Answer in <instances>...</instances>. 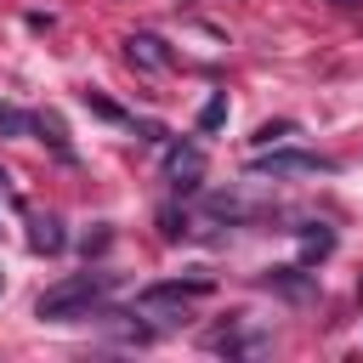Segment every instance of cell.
Wrapping results in <instances>:
<instances>
[{
  "mask_svg": "<svg viewBox=\"0 0 363 363\" xmlns=\"http://www.w3.org/2000/svg\"><path fill=\"white\" fill-rule=\"evenodd\" d=\"M164 176H170L182 193H193V187L204 182V147H193V142L170 147V159H164Z\"/></svg>",
  "mask_w": 363,
  "mask_h": 363,
  "instance_id": "cell-3",
  "label": "cell"
},
{
  "mask_svg": "<svg viewBox=\"0 0 363 363\" xmlns=\"http://www.w3.org/2000/svg\"><path fill=\"white\" fill-rule=\"evenodd\" d=\"M28 130H34V113H23V108L0 102V136H28Z\"/></svg>",
  "mask_w": 363,
  "mask_h": 363,
  "instance_id": "cell-11",
  "label": "cell"
},
{
  "mask_svg": "<svg viewBox=\"0 0 363 363\" xmlns=\"http://www.w3.org/2000/svg\"><path fill=\"white\" fill-rule=\"evenodd\" d=\"M136 136H142V142H164V125H153V119H142V125H136Z\"/></svg>",
  "mask_w": 363,
  "mask_h": 363,
  "instance_id": "cell-17",
  "label": "cell"
},
{
  "mask_svg": "<svg viewBox=\"0 0 363 363\" xmlns=\"http://www.w3.org/2000/svg\"><path fill=\"white\" fill-rule=\"evenodd\" d=\"M34 130L51 142V153H57V159H74V147H68V130H62V113H51V108H45V113H34Z\"/></svg>",
  "mask_w": 363,
  "mask_h": 363,
  "instance_id": "cell-7",
  "label": "cell"
},
{
  "mask_svg": "<svg viewBox=\"0 0 363 363\" xmlns=\"http://www.w3.org/2000/svg\"><path fill=\"white\" fill-rule=\"evenodd\" d=\"M159 227H164V238H182V233H187V216H176V210H159Z\"/></svg>",
  "mask_w": 363,
  "mask_h": 363,
  "instance_id": "cell-15",
  "label": "cell"
},
{
  "mask_svg": "<svg viewBox=\"0 0 363 363\" xmlns=\"http://www.w3.org/2000/svg\"><path fill=\"white\" fill-rule=\"evenodd\" d=\"M329 6H357V0H329Z\"/></svg>",
  "mask_w": 363,
  "mask_h": 363,
  "instance_id": "cell-18",
  "label": "cell"
},
{
  "mask_svg": "<svg viewBox=\"0 0 363 363\" xmlns=\"http://www.w3.org/2000/svg\"><path fill=\"white\" fill-rule=\"evenodd\" d=\"M199 295H210V278H176V284H147L142 289V306H187V301H199Z\"/></svg>",
  "mask_w": 363,
  "mask_h": 363,
  "instance_id": "cell-4",
  "label": "cell"
},
{
  "mask_svg": "<svg viewBox=\"0 0 363 363\" xmlns=\"http://www.w3.org/2000/svg\"><path fill=\"white\" fill-rule=\"evenodd\" d=\"M335 159L323 153H289V147H261L250 159V176H329Z\"/></svg>",
  "mask_w": 363,
  "mask_h": 363,
  "instance_id": "cell-2",
  "label": "cell"
},
{
  "mask_svg": "<svg viewBox=\"0 0 363 363\" xmlns=\"http://www.w3.org/2000/svg\"><path fill=\"white\" fill-rule=\"evenodd\" d=\"M221 125H227V91H216V96L199 108V130H204V136H210V130H221Z\"/></svg>",
  "mask_w": 363,
  "mask_h": 363,
  "instance_id": "cell-9",
  "label": "cell"
},
{
  "mask_svg": "<svg viewBox=\"0 0 363 363\" xmlns=\"http://www.w3.org/2000/svg\"><path fill=\"white\" fill-rule=\"evenodd\" d=\"M62 244H68V238H62V221H57V216H34V221H28V250H34V255H57Z\"/></svg>",
  "mask_w": 363,
  "mask_h": 363,
  "instance_id": "cell-6",
  "label": "cell"
},
{
  "mask_svg": "<svg viewBox=\"0 0 363 363\" xmlns=\"http://www.w3.org/2000/svg\"><path fill=\"white\" fill-rule=\"evenodd\" d=\"M204 204H210V216H233V221H238V216H250V204H244V199H233V193H210Z\"/></svg>",
  "mask_w": 363,
  "mask_h": 363,
  "instance_id": "cell-13",
  "label": "cell"
},
{
  "mask_svg": "<svg viewBox=\"0 0 363 363\" xmlns=\"http://www.w3.org/2000/svg\"><path fill=\"white\" fill-rule=\"evenodd\" d=\"M85 108H91L96 119H108V125H125V108H113L102 91H85Z\"/></svg>",
  "mask_w": 363,
  "mask_h": 363,
  "instance_id": "cell-12",
  "label": "cell"
},
{
  "mask_svg": "<svg viewBox=\"0 0 363 363\" xmlns=\"http://www.w3.org/2000/svg\"><path fill=\"white\" fill-rule=\"evenodd\" d=\"M108 238H113V233H108V227H96V233H85V244H79V250H85V255H102V250H108Z\"/></svg>",
  "mask_w": 363,
  "mask_h": 363,
  "instance_id": "cell-16",
  "label": "cell"
},
{
  "mask_svg": "<svg viewBox=\"0 0 363 363\" xmlns=\"http://www.w3.org/2000/svg\"><path fill=\"white\" fill-rule=\"evenodd\" d=\"M119 289V272H74L62 284H51L40 301H34V318L45 323H68V318H91L108 295Z\"/></svg>",
  "mask_w": 363,
  "mask_h": 363,
  "instance_id": "cell-1",
  "label": "cell"
},
{
  "mask_svg": "<svg viewBox=\"0 0 363 363\" xmlns=\"http://www.w3.org/2000/svg\"><path fill=\"white\" fill-rule=\"evenodd\" d=\"M295 272H301V267H278V272H272V284H278L284 295H306V278H295Z\"/></svg>",
  "mask_w": 363,
  "mask_h": 363,
  "instance_id": "cell-14",
  "label": "cell"
},
{
  "mask_svg": "<svg viewBox=\"0 0 363 363\" xmlns=\"http://www.w3.org/2000/svg\"><path fill=\"white\" fill-rule=\"evenodd\" d=\"M329 250H335V233H329V227H318V221H312V227H301V267L323 261Z\"/></svg>",
  "mask_w": 363,
  "mask_h": 363,
  "instance_id": "cell-8",
  "label": "cell"
},
{
  "mask_svg": "<svg viewBox=\"0 0 363 363\" xmlns=\"http://www.w3.org/2000/svg\"><path fill=\"white\" fill-rule=\"evenodd\" d=\"M125 57H130L136 68H153V74L176 62V57L164 51V40H159V34H130V40H125Z\"/></svg>",
  "mask_w": 363,
  "mask_h": 363,
  "instance_id": "cell-5",
  "label": "cell"
},
{
  "mask_svg": "<svg viewBox=\"0 0 363 363\" xmlns=\"http://www.w3.org/2000/svg\"><path fill=\"white\" fill-rule=\"evenodd\" d=\"M295 136V119H267V125H255V147H278V142H289Z\"/></svg>",
  "mask_w": 363,
  "mask_h": 363,
  "instance_id": "cell-10",
  "label": "cell"
}]
</instances>
